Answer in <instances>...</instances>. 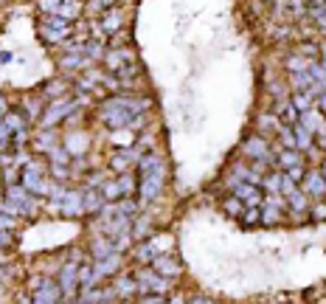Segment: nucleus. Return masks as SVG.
<instances>
[]
</instances>
